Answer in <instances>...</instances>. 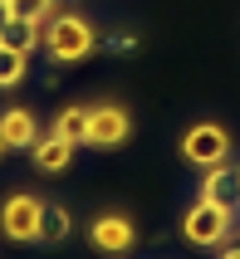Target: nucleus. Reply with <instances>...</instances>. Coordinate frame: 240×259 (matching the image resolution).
Segmentation results:
<instances>
[{"instance_id": "obj_11", "label": "nucleus", "mask_w": 240, "mask_h": 259, "mask_svg": "<svg viewBox=\"0 0 240 259\" xmlns=\"http://www.w3.org/2000/svg\"><path fill=\"white\" fill-rule=\"evenodd\" d=\"M54 137H64V142H74V147H84L88 142V108L84 103H74V108H64V113L54 117Z\"/></svg>"}, {"instance_id": "obj_4", "label": "nucleus", "mask_w": 240, "mask_h": 259, "mask_svg": "<svg viewBox=\"0 0 240 259\" xmlns=\"http://www.w3.org/2000/svg\"><path fill=\"white\" fill-rule=\"evenodd\" d=\"M182 161L196 171H211V166L230 161V132L221 122H191L182 132Z\"/></svg>"}, {"instance_id": "obj_15", "label": "nucleus", "mask_w": 240, "mask_h": 259, "mask_svg": "<svg viewBox=\"0 0 240 259\" xmlns=\"http://www.w3.org/2000/svg\"><path fill=\"white\" fill-rule=\"evenodd\" d=\"M221 259H240V240H235V245H230V249H226Z\"/></svg>"}, {"instance_id": "obj_12", "label": "nucleus", "mask_w": 240, "mask_h": 259, "mask_svg": "<svg viewBox=\"0 0 240 259\" xmlns=\"http://www.w3.org/2000/svg\"><path fill=\"white\" fill-rule=\"evenodd\" d=\"M25 73H29V54L0 39V93H5V88H20Z\"/></svg>"}, {"instance_id": "obj_13", "label": "nucleus", "mask_w": 240, "mask_h": 259, "mask_svg": "<svg viewBox=\"0 0 240 259\" xmlns=\"http://www.w3.org/2000/svg\"><path fill=\"white\" fill-rule=\"evenodd\" d=\"M5 5H10L15 20H49L59 0H5Z\"/></svg>"}, {"instance_id": "obj_1", "label": "nucleus", "mask_w": 240, "mask_h": 259, "mask_svg": "<svg viewBox=\"0 0 240 259\" xmlns=\"http://www.w3.org/2000/svg\"><path fill=\"white\" fill-rule=\"evenodd\" d=\"M44 54L54 64H84L93 49H98V29L88 25L79 10H54L44 20Z\"/></svg>"}, {"instance_id": "obj_9", "label": "nucleus", "mask_w": 240, "mask_h": 259, "mask_svg": "<svg viewBox=\"0 0 240 259\" xmlns=\"http://www.w3.org/2000/svg\"><path fill=\"white\" fill-rule=\"evenodd\" d=\"M201 196H211V201H240V171L230 166V161L201 171Z\"/></svg>"}, {"instance_id": "obj_7", "label": "nucleus", "mask_w": 240, "mask_h": 259, "mask_svg": "<svg viewBox=\"0 0 240 259\" xmlns=\"http://www.w3.org/2000/svg\"><path fill=\"white\" fill-rule=\"evenodd\" d=\"M0 137L10 152H29V147L40 142V117L29 113V108H5L0 113Z\"/></svg>"}, {"instance_id": "obj_17", "label": "nucleus", "mask_w": 240, "mask_h": 259, "mask_svg": "<svg viewBox=\"0 0 240 259\" xmlns=\"http://www.w3.org/2000/svg\"><path fill=\"white\" fill-rule=\"evenodd\" d=\"M235 171H240V166H235Z\"/></svg>"}, {"instance_id": "obj_3", "label": "nucleus", "mask_w": 240, "mask_h": 259, "mask_svg": "<svg viewBox=\"0 0 240 259\" xmlns=\"http://www.w3.org/2000/svg\"><path fill=\"white\" fill-rule=\"evenodd\" d=\"M44 220H49V205L40 196H29V191H15L0 201V230L10 245H35L44 240Z\"/></svg>"}, {"instance_id": "obj_6", "label": "nucleus", "mask_w": 240, "mask_h": 259, "mask_svg": "<svg viewBox=\"0 0 240 259\" xmlns=\"http://www.w3.org/2000/svg\"><path fill=\"white\" fill-rule=\"evenodd\" d=\"M88 245L103 249V254H127V249L138 245V230H132V220H127V215L108 210V215H98L93 225H88Z\"/></svg>"}, {"instance_id": "obj_16", "label": "nucleus", "mask_w": 240, "mask_h": 259, "mask_svg": "<svg viewBox=\"0 0 240 259\" xmlns=\"http://www.w3.org/2000/svg\"><path fill=\"white\" fill-rule=\"evenodd\" d=\"M5 152H10V147H5V137H0V157H5Z\"/></svg>"}, {"instance_id": "obj_8", "label": "nucleus", "mask_w": 240, "mask_h": 259, "mask_svg": "<svg viewBox=\"0 0 240 259\" xmlns=\"http://www.w3.org/2000/svg\"><path fill=\"white\" fill-rule=\"evenodd\" d=\"M29 157H35V166H40V171L59 176V171L74 161V142H64V137H54V132H44L40 142L29 147Z\"/></svg>"}, {"instance_id": "obj_10", "label": "nucleus", "mask_w": 240, "mask_h": 259, "mask_svg": "<svg viewBox=\"0 0 240 259\" xmlns=\"http://www.w3.org/2000/svg\"><path fill=\"white\" fill-rule=\"evenodd\" d=\"M0 39L5 44H15V49H25V54H35V49H40L44 44V20H5V25H0Z\"/></svg>"}, {"instance_id": "obj_14", "label": "nucleus", "mask_w": 240, "mask_h": 259, "mask_svg": "<svg viewBox=\"0 0 240 259\" xmlns=\"http://www.w3.org/2000/svg\"><path fill=\"white\" fill-rule=\"evenodd\" d=\"M69 230H74V215L64 210V205H54V210H49V235H44V240H69Z\"/></svg>"}, {"instance_id": "obj_5", "label": "nucleus", "mask_w": 240, "mask_h": 259, "mask_svg": "<svg viewBox=\"0 0 240 259\" xmlns=\"http://www.w3.org/2000/svg\"><path fill=\"white\" fill-rule=\"evenodd\" d=\"M132 137V122L118 103H98L88 108V147H123Z\"/></svg>"}, {"instance_id": "obj_2", "label": "nucleus", "mask_w": 240, "mask_h": 259, "mask_svg": "<svg viewBox=\"0 0 240 259\" xmlns=\"http://www.w3.org/2000/svg\"><path fill=\"white\" fill-rule=\"evenodd\" d=\"M230 230H235V205L230 201H211V196H196L191 210L182 215V240L196 249H216L226 245Z\"/></svg>"}]
</instances>
